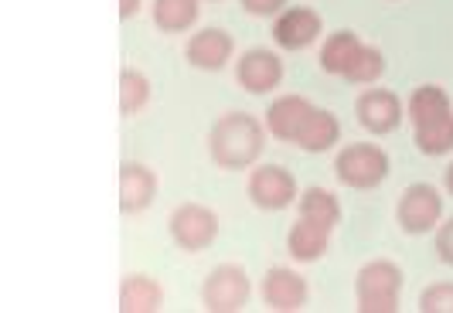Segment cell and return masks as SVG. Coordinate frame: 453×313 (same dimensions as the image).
Segmentation results:
<instances>
[{
	"label": "cell",
	"mask_w": 453,
	"mask_h": 313,
	"mask_svg": "<svg viewBox=\"0 0 453 313\" xmlns=\"http://www.w3.org/2000/svg\"><path fill=\"white\" fill-rule=\"evenodd\" d=\"M341 140V123L338 116L331 110H318L307 116V123H303V130L296 136V147L300 150H307V154H324V150H331V147H338Z\"/></svg>",
	"instance_id": "obj_16"
},
{
	"label": "cell",
	"mask_w": 453,
	"mask_h": 313,
	"mask_svg": "<svg viewBox=\"0 0 453 313\" xmlns=\"http://www.w3.org/2000/svg\"><path fill=\"white\" fill-rule=\"evenodd\" d=\"M150 103V79L136 68H123L119 72V112L134 116Z\"/></svg>",
	"instance_id": "obj_22"
},
{
	"label": "cell",
	"mask_w": 453,
	"mask_h": 313,
	"mask_svg": "<svg viewBox=\"0 0 453 313\" xmlns=\"http://www.w3.org/2000/svg\"><path fill=\"white\" fill-rule=\"evenodd\" d=\"M232 51H235V42H232L228 31H222V27H204L198 34H191V42L184 45V58L195 68H202V72H219V68L228 65Z\"/></svg>",
	"instance_id": "obj_12"
},
{
	"label": "cell",
	"mask_w": 453,
	"mask_h": 313,
	"mask_svg": "<svg viewBox=\"0 0 453 313\" xmlns=\"http://www.w3.org/2000/svg\"><path fill=\"white\" fill-rule=\"evenodd\" d=\"M436 256L447 266H453V218H447V222L436 228Z\"/></svg>",
	"instance_id": "obj_27"
},
{
	"label": "cell",
	"mask_w": 453,
	"mask_h": 313,
	"mask_svg": "<svg viewBox=\"0 0 453 313\" xmlns=\"http://www.w3.org/2000/svg\"><path fill=\"white\" fill-rule=\"evenodd\" d=\"M382 72H386V55L379 48L362 45L358 55H355V62L344 72V82H351V86H372V82L382 79Z\"/></svg>",
	"instance_id": "obj_24"
},
{
	"label": "cell",
	"mask_w": 453,
	"mask_h": 313,
	"mask_svg": "<svg viewBox=\"0 0 453 313\" xmlns=\"http://www.w3.org/2000/svg\"><path fill=\"white\" fill-rule=\"evenodd\" d=\"M235 79L252 95H266V92H273L283 82V58L270 48H252L239 58Z\"/></svg>",
	"instance_id": "obj_8"
},
{
	"label": "cell",
	"mask_w": 453,
	"mask_h": 313,
	"mask_svg": "<svg viewBox=\"0 0 453 313\" xmlns=\"http://www.w3.org/2000/svg\"><path fill=\"white\" fill-rule=\"evenodd\" d=\"M395 218L406 235H426L443 218V195L433 184H409L399 198Z\"/></svg>",
	"instance_id": "obj_5"
},
{
	"label": "cell",
	"mask_w": 453,
	"mask_h": 313,
	"mask_svg": "<svg viewBox=\"0 0 453 313\" xmlns=\"http://www.w3.org/2000/svg\"><path fill=\"white\" fill-rule=\"evenodd\" d=\"M447 112H453V103L440 86H419V89L409 95V123L412 126H423V123L440 119Z\"/></svg>",
	"instance_id": "obj_20"
},
{
	"label": "cell",
	"mask_w": 453,
	"mask_h": 313,
	"mask_svg": "<svg viewBox=\"0 0 453 313\" xmlns=\"http://www.w3.org/2000/svg\"><path fill=\"white\" fill-rule=\"evenodd\" d=\"M250 293H252V286H250L246 269L219 266V269H211V272H208L202 300L211 313H235L250 303Z\"/></svg>",
	"instance_id": "obj_6"
},
{
	"label": "cell",
	"mask_w": 453,
	"mask_h": 313,
	"mask_svg": "<svg viewBox=\"0 0 453 313\" xmlns=\"http://www.w3.org/2000/svg\"><path fill=\"white\" fill-rule=\"evenodd\" d=\"M250 198L263 211H283L296 202V180L280 164H263L250 174Z\"/></svg>",
	"instance_id": "obj_7"
},
{
	"label": "cell",
	"mask_w": 453,
	"mask_h": 313,
	"mask_svg": "<svg viewBox=\"0 0 453 313\" xmlns=\"http://www.w3.org/2000/svg\"><path fill=\"white\" fill-rule=\"evenodd\" d=\"M314 112V103L303 95H280L266 110V130L283 143H296V136L303 130L307 116Z\"/></svg>",
	"instance_id": "obj_14"
},
{
	"label": "cell",
	"mask_w": 453,
	"mask_h": 313,
	"mask_svg": "<svg viewBox=\"0 0 453 313\" xmlns=\"http://www.w3.org/2000/svg\"><path fill=\"white\" fill-rule=\"evenodd\" d=\"M167 228H171V239H174L178 248H184V252H204L219 239V215L211 208H204V204L191 202L171 211Z\"/></svg>",
	"instance_id": "obj_4"
},
{
	"label": "cell",
	"mask_w": 453,
	"mask_h": 313,
	"mask_svg": "<svg viewBox=\"0 0 453 313\" xmlns=\"http://www.w3.org/2000/svg\"><path fill=\"white\" fill-rule=\"evenodd\" d=\"M300 215L318 218L324 225H338L341 222L338 195L327 191V187H307V191H300Z\"/></svg>",
	"instance_id": "obj_23"
},
{
	"label": "cell",
	"mask_w": 453,
	"mask_h": 313,
	"mask_svg": "<svg viewBox=\"0 0 453 313\" xmlns=\"http://www.w3.org/2000/svg\"><path fill=\"white\" fill-rule=\"evenodd\" d=\"M246 7V14L252 18H273V14H283L290 0H239Z\"/></svg>",
	"instance_id": "obj_26"
},
{
	"label": "cell",
	"mask_w": 453,
	"mask_h": 313,
	"mask_svg": "<svg viewBox=\"0 0 453 313\" xmlns=\"http://www.w3.org/2000/svg\"><path fill=\"white\" fill-rule=\"evenodd\" d=\"M164 303V290L150 276H127L119 286V310L123 313H154Z\"/></svg>",
	"instance_id": "obj_17"
},
{
	"label": "cell",
	"mask_w": 453,
	"mask_h": 313,
	"mask_svg": "<svg viewBox=\"0 0 453 313\" xmlns=\"http://www.w3.org/2000/svg\"><path fill=\"white\" fill-rule=\"evenodd\" d=\"M136 11H140V0H119V18L130 21Z\"/></svg>",
	"instance_id": "obj_28"
},
{
	"label": "cell",
	"mask_w": 453,
	"mask_h": 313,
	"mask_svg": "<svg viewBox=\"0 0 453 313\" xmlns=\"http://www.w3.org/2000/svg\"><path fill=\"white\" fill-rule=\"evenodd\" d=\"M320 14L311 7H287L283 14H276L273 21V42L283 51H300L311 48L320 38Z\"/></svg>",
	"instance_id": "obj_9"
},
{
	"label": "cell",
	"mask_w": 453,
	"mask_h": 313,
	"mask_svg": "<svg viewBox=\"0 0 453 313\" xmlns=\"http://www.w3.org/2000/svg\"><path fill=\"white\" fill-rule=\"evenodd\" d=\"M198 14H202L198 0H154V24L164 34L191 31L195 21H198Z\"/></svg>",
	"instance_id": "obj_19"
},
{
	"label": "cell",
	"mask_w": 453,
	"mask_h": 313,
	"mask_svg": "<svg viewBox=\"0 0 453 313\" xmlns=\"http://www.w3.org/2000/svg\"><path fill=\"white\" fill-rule=\"evenodd\" d=\"M263 300L276 313L303 310V303H307V279L287 266L270 269L266 279H263Z\"/></svg>",
	"instance_id": "obj_11"
},
{
	"label": "cell",
	"mask_w": 453,
	"mask_h": 313,
	"mask_svg": "<svg viewBox=\"0 0 453 313\" xmlns=\"http://www.w3.org/2000/svg\"><path fill=\"white\" fill-rule=\"evenodd\" d=\"M416 130V147L426 156H443L453 150V112L430 119L423 126H412Z\"/></svg>",
	"instance_id": "obj_21"
},
{
	"label": "cell",
	"mask_w": 453,
	"mask_h": 313,
	"mask_svg": "<svg viewBox=\"0 0 453 313\" xmlns=\"http://www.w3.org/2000/svg\"><path fill=\"white\" fill-rule=\"evenodd\" d=\"M447 191H450V195H453V164H450V167H447Z\"/></svg>",
	"instance_id": "obj_29"
},
{
	"label": "cell",
	"mask_w": 453,
	"mask_h": 313,
	"mask_svg": "<svg viewBox=\"0 0 453 313\" xmlns=\"http://www.w3.org/2000/svg\"><path fill=\"white\" fill-rule=\"evenodd\" d=\"M355 290H358V310L362 313H395L399 310V293H403V269L392 259H372L358 269Z\"/></svg>",
	"instance_id": "obj_2"
},
{
	"label": "cell",
	"mask_w": 453,
	"mask_h": 313,
	"mask_svg": "<svg viewBox=\"0 0 453 313\" xmlns=\"http://www.w3.org/2000/svg\"><path fill=\"white\" fill-rule=\"evenodd\" d=\"M362 45L365 42L355 31H334V34H327V42L320 48V68H324L327 75H341V79H344V72L355 62V55H358Z\"/></svg>",
	"instance_id": "obj_18"
},
{
	"label": "cell",
	"mask_w": 453,
	"mask_h": 313,
	"mask_svg": "<svg viewBox=\"0 0 453 313\" xmlns=\"http://www.w3.org/2000/svg\"><path fill=\"white\" fill-rule=\"evenodd\" d=\"M157 198V174L143 164H123L119 167V208L127 215L147 211Z\"/></svg>",
	"instance_id": "obj_13"
},
{
	"label": "cell",
	"mask_w": 453,
	"mask_h": 313,
	"mask_svg": "<svg viewBox=\"0 0 453 313\" xmlns=\"http://www.w3.org/2000/svg\"><path fill=\"white\" fill-rule=\"evenodd\" d=\"M423 313H453V283H433L419 296Z\"/></svg>",
	"instance_id": "obj_25"
},
{
	"label": "cell",
	"mask_w": 453,
	"mask_h": 313,
	"mask_svg": "<svg viewBox=\"0 0 453 313\" xmlns=\"http://www.w3.org/2000/svg\"><path fill=\"white\" fill-rule=\"evenodd\" d=\"M331 232H334V225H324L318 218L300 215L290 228V235H287V252L296 263H318L331 246Z\"/></svg>",
	"instance_id": "obj_15"
},
{
	"label": "cell",
	"mask_w": 453,
	"mask_h": 313,
	"mask_svg": "<svg viewBox=\"0 0 453 313\" xmlns=\"http://www.w3.org/2000/svg\"><path fill=\"white\" fill-rule=\"evenodd\" d=\"M334 174L344 187L372 191L388 178V154L375 143H351L334 156Z\"/></svg>",
	"instance_id": "obj_3"
},
{
	"label": "cell",
	"mask_w": 453,
	"mask_h": 313,
	"mask_svg": "<svg viewBox=\"0 0 453 313\" xmlns=\"http://www.w3.org/2000/svg\"><path fill=\"white\" fill-rule=\"evenodd\" d=\"M266 147V126L250 112H226L208 130V154L226 171L252 167Z\"/></svg>",
	"instance_id": "obj_1"
},
{
	"label": "cell",
	"mask_w": 453,
	"mask_h": 313,
	"mask_svg": "<svg viewBox=\"0 0 453 313\" xmlns=\"http://www.w3.org/2000/svg\"><path fill=\"white\" fill-rule=\"evenodd\" d=\"M358 123L368 134H395L403 126V99L388 89H368L358 95Z\"/></svg>",
	"instance_id": "obj_10"
}]
</instances>
